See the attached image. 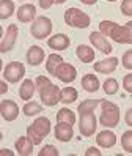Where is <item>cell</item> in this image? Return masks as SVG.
Here are the masks:
<instances>
[{
	"instance_id": "42",
	"label": "cell",
	"mask_w": 132,
	"mask_h": 156,
	"mask_svg": "<svg viewBox=\"0 0 132 156\" xmlns=\"http://www.w3.org/2000/svg\"><path fill=\"white\" fill-rule=\"evenodd\" d=\"M107 2H116V0H107Z\"/></svg>"
},
{
	"instance_id": "3",
	"label": "cell",
	"mask_w": 132,
	"mask_h": 156,
	"mask_svg": "<svg viewBox=\"0 0 132 156\" xmlns=\"http://www.w3.org/2000/svg\"><path fill=\"white\" fill-rule=\"evenodd\" d=\"M101 115H99V123L101 126L106 128H115L120 123V107L107 99H101Z\"/></svg>"
},
{
	"instance_id": "2",
	"label": "cell",
	"mask_w": 132,
	"mask_h": 156,
	"mask_svg": "<svg viewBox=\"0 0 132 156\" xmlns=\"http://www.w3.org/2000/svg\"><path fill=\"white\" fill-rule=\"evenodd\" d=\"M99 32L118 44H132V21L126 25H120L112 21H101Z\"/></svg>"
},
{
	"instance_id": "16",
	"label": "cell",
	"mask_w": 132,
	"mask_h": 156,
	"mask_svg": "<svg viewBox=\"0 0 132 156\" xmlns=\"http://www.w3.org/2000/svg\"><path fill=\"white\" fill-rule=\"evenodd\" d=\"M33 140L30 139L28 136H21L16 139V144H14V148L16 151L21 154V156H28L33 153Z\"/></svg>"
},
{
	"instance_id": "27",
	"label": "cell",
	"mask_w": 132,
	"mask_h": 156,
	"mask_svg": "<svg viewBox=\"0 0 132 156\" xmlns=\"http://www.w3.org/2000/svg\"><path fill=\"white\" fill-rule=\"evenodd\" d=\"M24 115L27 117H33V115H38V114H41L43 112V106L41 104H38L36 101H28V103L24 106Z\"/></svg>"
},
{
	"instance_id": "6",
	"label": "cell",
	"mask_w": 132,
	"mask_h": 156,
	"mask_svg": "<svg viewBox=\"0 0 132 156\" xmlns=\"http://www.w3.org/2000/svg\"><path fill=\"white\" fill-rule=\"evenodd\" d=\"M52 21L46 16H38L36 19L33 21V24L30 25V33L33 38L36 40H44L50 35L52 32Z\"/></svg>"
},
{
	"instance_id": "4",
	"label": "cell",
	"mask_w": 132,
	"mask_h": 156,
	"mask_svg": "<svg viewBox=\"0 0 132 156\" xmlns=\"http://www.w3.org/2000/svg\"><path fill=\"white\" fill-rule=\"evenodd\" d=\"M50 120L47 117H38L36 120L27 128V136L33 140L35 145H40L43 139L50 133Z\"/></svg>"
},
{
	"instance_id": "41",
	"label": "cell",
	"mask_w": 132,
	"mask_h": 156,
	"mask_svg": "<svg viewBox=\"0 0 132 156\" xmlns=\"http://www.w3.org/2000/svg\"><path fill=\"white\" fill-rule=\"evenodd\" d=\"M54 2H55V3H58V5H61V3L66 2V0H54Z\"/></svg>"
},
{
	"instance_id": "24",
	"label": "cell",
	"mask_w": 132,
	"mask_h": 156,
	"mask_svg": "<svg viewBox=\"0 0 132 156\" xmlns=\"http://www.w3.org/2000/svg\"><path fill=\"white\" fill-rule=\"evenodd\" d=\"M79 93L74 87H66V88H61V103L63 104H72L75 99H77Z\"/></svg>"
},
{
	"instance_id": "37",
	"label": "cell",
	"mask_w": 132,
	"mask_h": 156,
	"mask_svg": "<svg viewBox=\"0 0 132 156\" xmlns=\"http://www.w3.org/2000/svg\"><path fill=\"white\" fill-rule=\"evenodd\" d=\"M124 122H126L127 126H132V107L127 109V112H126V115H124Z\"/></svg>"
},
{
	"instance_id": "19",
	"label": "cell",
	"mask_w": 132,
	"mask_h": 156,
	"mask_svg": "<svg viewBox=\"0 0 132 156\" xmlns=\"http://www.w3.org/2000/svg\"><path fill=\"white\" fill-rule=\"evenodd\" d=\"M17 19L21 22H32L36 19V8L32 3H25L22 6H19L17 10Z\"/></svg>"
},
{
	"instance_id": "13",
	"label": "cell",
	"mask_w": 132,
	"mask_h": 156,
	"mask_svg": "<svg viewBox=\"0 0 132 156\" xmlns=\"http://www.w3.org/2000/svg\"><path fill=\"white\" fill-rule=\"evenodd\" d=\"M90 41H91V44L94 46V48H96L98 51H101L102 54H110L113 51L110 41L101 32H91L90 33Z\"/></svg>"
},
{
	"instance_id": "17",
	"label": "cell",
	"mask_w": 132,
	"mask_h": 156,
	"mask_svg": "<svg viewBox=\"0 0 132 156\" xmlns=\"http://www.w3.org/2000/svg\"><path fill=\"white\" fill-rule=\"evenodd\" d=\"M96 144L99 147H102V148H112L116 144V136L110 129H104L96 134Z\"/></svg>"
},
{
	"instance_id": "10",
	"label": "cell",
	"mask_w": 132,
	"mask_h": 156,
	"mask_svg": "<svg viewBox=\"0 0 132 156\" xmlns=\"http://www.w3.org/2000/svg\"><path fill=\"white\" fill-rule=\"evenodd\" d=\"M75 76H77V69H75V66H72L71 63H64L63 62L55 71V77L60 79L61 82H64V84L72 82L75 79Z\"/></svg>"
},
{
	"instance_id": "29",
	"label": "cell",
	"mask_w": 132,
	"mask_h": 156,
	"mask_svg": "<svg viewBox=\"0 0 132 156\" xmlns=\"http://www.w3.org/2000/svg\"><path fill=\"white\" fill-rule=\"evenodd\" d=\"M121 147H123L124 151L132 153V129L123 133V136H121Z\"/></svg>"
},
{
	"instance_id": "31",
	"label": "cell",
	"mask_w": 132,
	"mask_h": 156,
	"mask_svg": "<svg viewBox=\"0 0 132 156\" xmlns=\"http://www.w3.org/2000/svg\"><path fill=\"white\" fill-rule=\"evenodd\" d=\"M35 84H36V90H38V93L43 90V88H46L47 85H50L52 82H50V79L49 77H46V76H38L36 77V80H35Z\"/></svg>"
},
{
	"instance_id": "9",
	"label": "cell",
	"mask_w": 132,
	"mask_h": 156,
	"mask_svg": "<svg viewBox=\"0 0 132 156\" xmlns=\"http://www.w3.org/2000/svg\"><path fill=\"white\" fill-rule=\"evenodd\" d=\"M17 33H19V29H17L16 24L8 25L3 40L0 41V52H9V51L14 48L16 40H17Z\"/></svg>"
},
{
	"instance_id": "38",
	"label": "cell",
	"mask_w": 132,
	"mask_h": 156,
	"mask_svg": "<svg viewBox=\"0 0 132 156\" xmlns=\"http://www.w3.org/2000/svg\"><path fill=\"white\" fill-rule=\"evenodd\" d=\"M8 91V87H6V80H3L2 84H0V93H6Z\"/></svg>"
},
{
	"instance_id": "5",
	"label": "cell",
	"mask_w": 132,
	"mask_h": 156,
	"mask_svg": "<svg viewBox=\"0 0 132 156\" xmlns=\"http://www.w3.org/2000/svg\"><path fill=\"white\" fill-rule=\"evenodd\" d=\"M64 22L66 25L74 27V29H87L90 25L91 19L87 13H83L79 8H68L64 11Z\"/></svg>"
},
{
	"instance_id": "32",
	"label": "cell",
	"mask_w": 132,
	"mask_h": 156,
	"mask_svg": "<svg viewBox=\"0 0 132 156\" xmlns=\"http://www.w3.org/2000/svg\"><path fill=\"white\" fill-rule=\"evenodd\" d=\"M121 62H123V66H124L126 69H132V49H129V51H126L124 54H123Z\"/></svg>"
},
{
	"instance_id": "25",
	"label": "cell",
	"mask_w": 132,
	"mask_h": 156,
	"mask_svg": "<svg viewBox=\"0 0 132 156\" xmlns=\"http://www.w3.org/2000/svg\"><path fill=\"white\" fill-rule=\"evenodd\" d=\"M14 13L13 0H0V19H8Z\"/></svg>"
},
{
	"instance_id": "35",
	"label": "cell",
	"mask_w": 132,
	"mask_h": 156,
	"mask_svg": "<svg viewBox=\"0 0 132 156\" xmlns=\"http://www.w3.org/2000/svg\"><path fill=\"white\" fill-rule=\"evenodd\" d=\"M38 3H40V6L43 8V10H49L55 2L54 0H38Z\"/></svg>"
},
{
	"instance_id": "1",
	"label": "cell",
	"mask_w": 132,
	"mask_h": 156,
	"mask_svg": "<svg viewBox=\"0 0 132 156\" xmlns=\"http://www.w3.org/2000/svg\"><path fill=\"white\" fill-rule=\"evenodd\" d=\"M101 104V99H85L79 104V131L83 137H91L96 133V115L94 109Z\"/></svg>"
},
{
	"instance_id": "36",
	"label": "cell",
	"mask_w": 132,
	"mask_h": 156,
	"mask_svg": "<svg viewBox=\"0 0 132 156\" xmlns=\"http://www.w3.org/2000/svg\"><path fill=\"white\" fill-rule=\"evenodd\" d=\"M102 153L98 150V148H94V147H90V148L85 151V156H101Z\"/></svg>"
},
{
	"instance_id": "22",
	"label": "cell",
	"mask_w": 132,
	"mask_h": 156,
	"mask_svg": "<svg viewBox=\"0 0 132 156\" xmlns=\"http://www.w3.org/2000/svg\"><path fill=\"white\" fill-rule=\"evenodd\" d=\"M82 87L88 93H94V91L99 90V79L94 74H85L82 77Z\"/></svg>"
},
{
	"instance_id": "34",
	"label": "cell",
	"mask_w": 132,
	"mask_h": 156,
	"mask_svg": "<svg viewBox=\"0 0 132 156\" xmlns=\"http://www.w3.org/2000/svg\"><path fill=\"white\" fill-rule=\"evenodd\" d=\"M123 87H124V90L127 91V93L132 95V73L124 76V79H123Z\"/></svg>"
},
{
	"instance_id": "14",
	"label": "cell",
	"mask_w": 132,
	"mask_h": 156,
	"mask_svg": "<svg viewBox=\"0 0 132 156\" xmlns=\"http://www.w3.org/2000/svg\"><path fill=\"white\" fill-rule=\"evenodd\" d=\"M69 44H71V40L64 33H57L47 40V46L54 51H64L69 48Z\"/></svg>"
},
{
	"instance_id": "18",
	"label": "cell",
	"mask_w": 132,
	"mask_h": 156,
	"mask_svg": "<svg viewBox=\"0 0 132 156\" xmlns=\"http://www.w3.org/2000/svg\"><path fill=\"white\" fill-rule=\"evenodd\" d=\"M44 57H46V54H44L43 48H40V46H32V48L27 51V55H25L27 63H28V65H32V66L41 65Z\"/></svg>"
},
{
	"instance_id": "15",
	"label": "cell",
	"mask_w": 132,
	"mask_h": 156,
	"mask_svg": "<svg viewBox=\"0 0 132 156\" xmlns=\"http://www.w3.org/2000/svg\"><path fill=\"white\" fill-rule=\"evenodd\" d=\"M118 66V58L116 57H110V58H104L98 63L93 65V69L96 73H101V74H110L116 69Z\"/></svg>"
},
{
	"instance_id": "11",
	"label": "cell",
	"mask_w": 132,
	"mask_h": 156,
	"mask_svg": "<svg viewBox=\"0 0 132 156\" xmlns=\"http://www.w3.org/2000/svg\"><path fill=\"white\" fill-rule=\"evenodd\" d=\"M0 112H2L3 120L13 122L19 115V106L14 103L13 99H3L2 103H0Z\"/></svg>"
},
{
	"instance_id": "39",
	"label": "cell",
	"mask_w": 132,
	"mask_h": 156,
	"mask_svg": "<svg viewBox=\"0 0 132 156\" xmlns=\"http://www.w3.org/2000/svg\"><path fill=\"white\" fill-rule=\"evenodd\" d=\"M0 154H2V156H13V151L8 150V148H3L2 151H0Z\"/></svg>"
},
{
	"instance_id": "26",
	"label": "cell",
	"mask_w": 132,
	"mask_h": 156,
	"mask_svg": "<svg viewBox=\"0 0 132 156\" xmlns=\"http://www.w3.org/2000/svg\"><path fill=\"white\" fill-rule=\"evenodd\" d=\"M57 122H66V123H75V114L68 107H63L57 112Z\"/></svg>"
},
{
	"instance_id": "30",
	"label": "cell",
	"mask_w": 132,
	"mask_h": 156,
	"mask_svg": "<svg viewBox=\"0 0 132 156\" xmlns=\"http://www.w3.org/2000/svg\"><path fill=\"white\" fill-rule=\"evenodd\" d=\"M58 150L54 145H46L41 148V151H38V156H58Z\"/></svg>"
},
{
	"instance_id": "20",
	"label": "cell",
	"mask_w": 132,
	"mask_h": 156,
	"mask_svg": "<svg viewBox=\"0 0 132 156\" xmlns=\"http://www.w3.org/2000/svg\"><path fill=\"white\" fill-rule=\"evenodd\" d=\"M35 90H36L35 82L32 79H25L21 84V88H19V96H21V99H24V101H28V99L33 98Z\"/></svg>"
},
{
	"instance_id": "33",
	"label": "cell",
	"mask_w": 132,
	"mask_h": 156,
	"mask_svg": "<svg viewBox=\"0 0 132 156\" xmlns=\"http://www.w3.org/2000/svg\"><path fill=\"white\" fill-rule=\"evenodd\" d=\"M121 13L124 16H132V0H123L121 2Z\"/></svg>"
},
{
	"instance_id": "12",
	"label": "cell",
	"mask_w": 132,
	"mask_h": 156,
	"mask_svg": "<svg viewBox=\"0 0 132 156\" xmlns=\"http://www.w3.org/2000/svg\"><path fill=\"white\" fill-rule=\"evenodd\" d=\"M54 134H55V139L57 140H60V142H69L72 139V136H74L72 125L71 123H66V122H57Z\"/></svg>"
},
{
	"instance_id": "40",
	"label": "cell",
	"mask_w": 132,
	"mask_h": 156,
	"mask_svg": "<svg viewBox=\"0 0 132 156\" xmlns=\"http://www.w3.org/2000/svg\"><path fill=\"white\" fill-rule=\"evenodd\" d=\"M80 2H82L83 5H94L98 0H80Z\"/></svg>"
},
{
	"instance_id": "21",
	"label": "cell",
	"mask_w": 132,
	"mask_h": 156,
	"mask_svg": "<svg viewBox=\"0 0 132 156\" xmlns=\"http://www.w3.org/2000/svg\"><path fill=\"white\" fill-rule=\"evenodd\" d=\"M75 54H77V58H79L82 63H91V62L94 60V57H96L94 51L90 48V46H87V44H80V46H77V49H75Z\"/></svg>"
},
{
	"instance_id": "8",
	"label": "cell",
	"mask_w": 132,
	"mask_h": 156,
	"mask_svg": "<svg viewBox=\"0 0 132 156\" xmlns=\"http://www.w3.org/2000/svg\"><path fill=\"white\" fill-rule=\"evenodd\" d=\"M25 74V66L24 63L21 62H11L8 63V65L5 66L3 69V79L6 82H11V84H16V82H19Z\"/></svg>"
},
{
	"instance_id": "23",
	"label": "cell",
	"mask_w": 132,
	"mask_h": 156,
	"mask_svg": "<svg viewBox=\"0 0 132 156\" xmlns=\"http://www.w3.org/2000/svg\"><path fill=\"white\" fill-rule=\"evenodd\" d=\"M61 63H63L61 55H58V54H50V55L47 57V62H46V71L49 73L50 76H55V71Z\"/></svg>"
},
{
	"instance_id": "28",
	"label": "cell",
	"mask_w": 132,
	"mask_h": 156,
	"mask_svg": "<svg viewBox=\"0 0 132 156\" xmlns=\"http://www.w3.org/2000/svg\"><path fill=\"white\" fill-rule=\"evenodd\" d=\"M102 88H104V93H106V95H115L118 91V82H116V79H113V77L107 79L102 84Z\"/></svg>"
},
{
	"instance_id": "7",
	"label": "cell",
	"mask_w": 132,
	"mask_h": 156,
	"mask_svg": "<svg viewBox=\"0 0 132 156\" xmlns=\"http://www.w3.org/2000/svg\"><path fill=\"white\" fill-rule=\"evenodd\" d=\"M40 98L46 106L54 107L58 103H61V90H60L58 85L50 84V85H47L46 88H43L40 91Z\"/></svg>"
}]
</instances>
